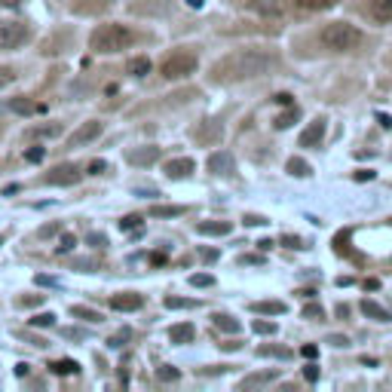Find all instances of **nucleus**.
<instances>
[{
    "instance_id": "obj_6",
    "label": "nucleus",
    "mask_w": 392,
    "mask_h": 392,
    "mask_svg": "<svg viewBox=\"0 0 392 392\" xmlns=\"http://www.w3.org/2000/svg\"><path fill=\"white\" fill-rule=\"evenodd\" d=\"M83 178V169L77 166V162H62V166H53L49 172L40 178L44 184H55V187H71V184H77Z\"/></svg>"
},
{
    "instance_id": "obj_19",
    "label": "nucleus",
    "mask_w": 392,
    "mask_h": 392,
    "mask_svg": "<svg viewBox=\"0 0 392 392\" xmlns=\"http://www.w3.org/2000/svg\"><path fill=\"white\" fill-rule=\"evenodd\" d=\"M254 312H258V316H282L285 304L282 301H261V304H254Z\"/></svg>"
},
{
    "instance_id": "obj_31",
    "label": "nucleus",
    "mask_w": 392,
    "mask_h": 392,
    "mask_svg": "<svg viewBox=\"0 0 392 392\" xmlns=\"http://www.w3.org/2000/svg\"><path fill=\"white\" fill-rule=\"evenodd\" d=\"M295 120H297V113H295V111H288V113H279V117L273 120V126H276V129H288V126L295 123Z\"/></svg>"
},
{
    "instance_id": "obj_33",
    "label": "nucleus",
    "mask_w": 392,
    "mask_h": 392,
    "mask_svg": "<svg viewBox=\"0 0 392 392\" xmlns=\"http://www.w3.org/2000/svg\"><path fill=\"white\" fill-rule=\"evenodd\" d=\"M252 328L254 334H276V322H263V319H254Z\"/></svg>"
},
{
    "instance_id": "obj_30",
    "label": "nucleus",
    "mask_w": 392,
    "mask_h": 392,
    "mask_svg": "<svg viewBox=\"0 0 392 392\" xmlns=\"http://www.w3.org/2000/svg\"><path fill=\"white\" fill-rule=\"evenodd\" d=\"M62 132V123H55V126H40V129H31L28 135L31 138H49V135H59Z\"/></svg>"
},
{
    "instance_id": "obj_39",
    "label": "nucleus",
    "mask_w": 392,
    "mask_h": 392,
    "mask_svg": "<svg viewBox=\"0 0 392 392\" xmlns=\"http://www.w3.org/2000/svg\"><path fill=\"white\" fill-rule=\"evenodd\" d=\"M74 245H77V239L71 236V233H65V236L59 239V252H71V248H74Z\"/></svg>"
},
{
    "instance_id": "obj_18",
    "label": "nucleus",
    "mask_w": 392,
    "mask_h": 392,
    "mask_svg": "<svg viewBox=\"0 0 392 392\" xmlns=\"http://www.w3.org/2000/svg\"><path fill=\"white\" fill-rule=\"evenodd\" d=\"M276 377H279V371H267V374H252V377H245V380L239 383L242 389H248V386H267V383H273Z\"/></svg>"
},
{
    "instance_id": "obj_2",
    "label": "nucleus",
    "mask_w": 392,
    "mask_h": 392,
    "mask_svg": "<svg viewBox=\"0 0 392 392\" xmlns=\"http://www.w3.org/2000/svg\"><path fill=\"white\" fill-rule=\"evenodd\" d=\"M135 44V31L126 25H98L95 31H92L89 37V49L98 55H113V53H123V49H129Z\"/></svg>"
},
{
    "instance_id": "obj_17",
    "label": "nucleus",
    "mask_w": 392,
    "mask_h": 392,
    "mask_svg": "<svg viewBox=\"0 0 392 392\" xmlns=\"http://www.w3.org/2000/svg\"><path fill=\"white\" fill-rule=\"evenodd\" d=\"M194 325L190 322H184V325H172L169 328V337H172V344H190L194 340Z\"/></svg>"
},
{
    "instance_id": "obj_26",
    "label": "nucleus",
    "mask_w": 392,
    "mask_h": 392,
    "mask_svg": "<svg viewBox=\"0 0 392 392\" xmlns=\"http://www.w3.org/2000/svg\"><path fill=\"white\" fill-rule=\"evenodd\" d=\"M178 377H181V371H175L172 365H160V368H156V380H162V383H175Z\"/></svg>"
},
{
    "instance_id": "obj_23",
    "label": "nucleus",
    "mask_w": 392,
    "mask_h": 392,
    "mask_svg": "<svg viewBox=\"0 0 392 392\" xmlns=\"http://www.w3.org/2000/svg\"><path fill=\"white\" fill-rule=\"evenodd\" d=\"M151 215L153 218H178V215H184V205H153Z\"/></svg>"
},
{
    "instance_id": "obj_10",
    "label": "nucleus",
    "mask_w": 392,
    "mask_h": 392,
    "mask_svg": "<svg viewBox=\"0 0 392 392\" xmlns=\"http://www.w3.org/2000/svg\"><path fill=\"white\" fill-rule=\"evenodd\" d=\"M160 160V147L156 144H144V147H135L129 151V162L132 166H151V162Z\"/></svg>"
},
{
    "instance_id": "obj_24",
    "label": "nucleus",
    "mask_w": 392,
    "mask_h": 392,
    "mask_svg": "<svg viewBox=\"0 0 392 392\" xmlns=\"http://www.w3.org/2000/svg\"><path fill=\"white\" fill-rule=\"evenodd\" d=\"M49 371H53V374H77V362H71V359L49 362Z\"/></svg>"
},
{
    "instance_id": "obj_1",
    "label": "nucleus",
    "mask_w": 392,
    "mask_h": 392,
    "mask_svg": "<svg viewBox=\"0 0 392 392\" xmlns=\"http://www.w3.org/2000/svg\"><path fill=\"white\" fill-rule=\"evenodd\" d=\"M276 65L273 53L261 46L252 49H236V53L224 55V59L212 71V80L215 83H239V80H252V77L270 74V68Z\"/></svg>"
},
{
    "instance_id": "obj_21",
    "label": "nucleus",
    "mask_w": 392,
    "mask_h": 392,
    "mask_svg": "<svg viewBox=\"0 0 392 392\" xmlns=\"http://www.w3.org/2000/svg\"><path fill=\"white\" fill-rule=\"evenodd\" d=\"M71 316H77V319H83V322H92V325H98V322H104V319H102V312H95V310H89V306H71Z\"/></svg>"
},
{
    "instance_id": "obj_9",
    "label": "nucleus",
    "mask_w": 392,
    "mask_h": 392,
    "mask_svg": "<svg viewBox=\"0 0 392 392\" xmlns=\"http://www.w3.org/2000/svg\"><path fill=\"white\" fill-rule=\"evenodd\" d=\"M144 306V297L135 295V291H120V295L111 297V310H120V312H135Z\"/></svg>"
},
{
    "instance_id": "obj_48",
    "label": "nucleus",
    "mask_w": 392,
    "mask_h": 392,
    "mask_svg": "<svg viewBox=\"0 0 392 392\" xmlns=\"http://www.w3.org/2000/svg\"><path fill=\"white\" fill-rule=\"evenodd\" d=\"M242 344L239 340H227V344H221V349H227V353H230V349H239Z\"/></svg>"
},
{
    "instance_id": "obj_27",
    "label": "nucleus",
    "mask_w": 392,
    "mask_h": 392,
    "mask_svg": "<svg viewBox=\"0 0 392 392\" xmlns=\"http://www.w3.org/2000/svg\"><path fill=\"white\" fill-rule=\"evenodd\" d=\"M258 355H276V359H291V349L288 346H261Z\"/></svg>"
},
{
    "instance_id": "obj_41",
    "label": "nucleus",
    "mask_w": 392,
    "mask_h": 392,
    "mask_svg": "<svg viewBox=\"0 0 392 392\" xmlns=\"http://www.w3.org/2000/svg\"><path fill=\"white\" fill-rule=\"evenodd\" d=\"M282 245H288V248H306V242L301 236H282Z\"/></svg>"
},
{
    "instance_id": "obj_28",
    "label": "nucleus",
    "mask_w": 392,
    "mask_h": 392,
    "mask_svg": "<svg viewBox=\"0 0 392 392\" xmlns=\"http://www.w3.org/2000/svg\"><path fill=\"white\" fill-rule=\"evenodd\" d=\"M334 3L337 0H297V6H304V10H331Z\"/></svg>"
},
{
    "instance_id": "obj_35",
    "label": "nucleus",
    "mask_w": 392,
    "mask_h": 392,
    "mask_svg": "<svg viewBox=\"0 0 392 392\" xmlns=\"http://www.w3.org/2000/svg\"><path fill=\"white\" fill-rule=\"evenodd\" d=\"M53 322H55V316H53V312H37V316L31 319V325H34V328H37V325H40V328H49Z\"/></svg>"
},
{
    "instance_id": "obj_37",
    "label": "nucleus",
    "mask_w": 392,
    "mask_h": 392,
    "mask_svg": "<svg viewBox=\"0 0 392 392\" xmlns=\"http://www.w3.org/2000/svg\"><path fill=\"white\" fill-rule=\"evenodd\" d=\"M190 285H194V288H205V285H212V276L196 273V276H190Z\"/></svg>"
},
{
    "instance_id": "obj_8",
    "label": "nucleus",
    "mask_w": 392,
    "mask_h": 392,
    "mask_svg": "<svg viewBox=\"0 0 392 392\" xmlns=\"http://www.w3.org/2000/svg\"><path fill=\"white\" fill-rule=\"evenodd\" d=\"M205 169H209L212 175H233L236 172V162H233V156L227 151H218L205 160Z\"/></svg>"
},
{
    "instance_id": "obj_16",
    "label": "nucleus",
    "mask_w": 392,
    "mask_h": 392,
    "mask_svg": "<svg viewBox=\"0 0 392 392\" xmlns=\"http://www.w3.org/2000/svg\"><path fill=\"white\" fill-rule=\"evenodd\" d=\"M359 310L365 312V316L374 319V322H392V316H389V312L383 310L380 304H374V301H362V304H359Z\"/></svg>"
},
{
    "instance_id": "obj_54",
    "label": "nucleus",
    "mask_w": 392,
    "mask_h": 392,
    "mask_svg": "<svg viewBox=\"0 0 392 392\" xmlns=\"http://www.w3.org/2000/svg\"><path fill=\"white\" fill-rule=\"evenodd\" d=\"M3 239H6V236H3V233H0V245H3Z\"/></svg>"
},
{
    "instance_id": "obj_50",
    "label": "nucleus",
    "mask_w": 392,
    "mask_h": 392,
    "mask_svg": "<svg viewBox=\"0 0 392 392\" xmlns=\"http://www.w3.org/2000/svg\"><path fill=\"white\" fill-rule=\"evenodd\" d=\"M380 123H383V129H392V117H389V113H380Z\"/></svg>"
},
{
    "instance_id": "obj_15",
    "label": "nucleus",
    "mask_w": 392,
    "mask_h": 392,
    "mask_svg": "<svg viewBox=\"0 0 392 392\" xmlns=\"http://www.w3.org/2000/svg\"><path fill=\"white\" fill-rule=\"evenodd\" d=\"M371 19L380 25L392 22V0H371Z\"/></svg>"
},
{
    "instance_id": "obj_34",
    "label": "nucleus",
    "mask_w": 392,
    "mask_h": 392,
    "mask_svg": "<svg viewBox=\"0 0 392 392\" xmlns=\"http://www.w3.org/2000/svg\"><path fill=\"white\" fill-rule=\"evenodd\" d=\"M12 80H16V71L6 68V65H0V89H6Z\"/></svg>"
},
{
    "instance_id": "obj_20",
    "label": "nucleus",
    "mask_w": 392,
    "mask_h": 392,
    "mask_svg": "<svg viewBox=\"0 0 392 392\" xmlns=\"http://www.w3.org/2000/svg\"><path fill=\"white\" fill-rule=\"evenodd\" d=\"M212 322H215V328H221V331H230V334L239 331V322L230 316V312H215V316H212Z\"/></svg>"
},
{
    "instance_id": "obj_12",
    "label": "nucleus",
    "mask_w": 392,
    "mask_h": 392,
    "mask_svg": "<svg viewBox=\"0 0 392 392\" xmlns=\"http://www.w3.org/2000/svg\"><path fill=\"white\" fill-rule=\"evenodd\" d=\"M10 111L12 113H19V117H34V113H40V104L34 102V98H25V95H19V98H10Z\"/></svg>"
},
{
    "instance_id": "obj_53",
    "label": "nucleus",
    "mask_w": 392,
    "mask_h": 392,
    "mask_svg": "<svg viewBox=\"0 0 392 392\" xmlns=\"http://www.w3.org/2000/svg\"><path fill=\"white\" fill-rule=\"evenodd\" d=\"M190 6H194V10H199V6H203V0H187Z\"/></svg>"
},
{
    "instance_id": "obj_47",
    "label": "nucleus",
    "mask_w": 392,
    "mask_h": 392,
    "mask_svg": "<svg viewBox=\"0 0 392 392\" xmlns=\"http://www.w3.org/2000/svg\"><path fill=\"white\" fill-rule=\"evenodd\" d=\"M304 377H306V380H316V377H319V371H316V365H310V368H304Z\"/></svg>"
},
{
    "instance_id": "obj_44",
    "label": "nucleus",
    "mask_w": 392,
    "mask_h": 392,
    "mask_svg": "<svg viewBox=\"0 0 392 392\" xmlns=\"http://www.w3.org/2000/svg\"><path fill=\"white\" fill-rule=\"evenodd\" d=\"M108 172V166H104L102 160H95V162H89V175H104Z\"/></svg>"
},
{
    "instance_id": "obj_32",
    "label": "nucleus",
    "mask_w": 392,
    "mask_h": 392,
    "mask_svg": "<svg viewBox=\"0 0 392 392\" xmlns=\"http://www.w3.org/2000/svg\"><path fill=\"white\" fill-rule=\"evenodd\" d=\"M322 316H325L322 306H316V304L304 306V319H312V322H322Z\"/></svg>"
},
{
    "instance_id": "obj_36",
    "label": "nucleus",
    "mask_w": 392,
    "mask_h": 392,
    "mask_svg": "<svg viewBox=\"0 0 392 392\" xmlns=\"http://www.w3.org/2000/svg\"><path fill=\"white\" fill-rule=\"evenodd\" d=\"M169 310H184V306H196V301H184V297H166Z\"/></svg>"
},
{
    "instance_id": "obj_13",
    "label": "nucleus",
    "mask_w": 392,
    "mask_h": 392,
    "mask_svg": "<svg viewBox=\"0 0 392 392\" xmlns=\"http://www.w3.org/2000/svg\"><path fill=\"white\" fill-rule=\"evenodd\" d=\"M190 172H194V160H190V156H181V160L166 162V175L172 178V181H178V178H187Z\"/></svg>"
},
{
    "instance_id": "obj_14",
    "label": "nucleus",
    "mask_w": 392,
    "mask_h": 392,
    "mask_svg": "<svg viewBox=\"0 0 392 392\" xmlns=\"http://www.w3.org/2000/svg\"><path fill=\"white\" fill-rule=\"evenodd\" d=\"M196 230L203 233V236H227V233L233 230V224L230 221H203Z\"/></svg>"
},
{
    "instance_id": "obj_51",
    "label": "nucleus",
    "mask_w": 392,
    "mask_h": 392,
    "mask_svg": "<svg viewBox=\"0 0 392 392\" xmlns=\"http://www.w3.org/2000/svg\"><path fill=\"white\" fill-rule=\"evenodd\" d=\"M37 282H40V285H59V282L53 279V276H37Z\"/></svg>"
},
{
    "instance_id": "obj_11",
    "label": "nucleus",
    "mask_w": 392,
    "mask_h": 392,
    "mask_svg": "<svg viewBox=\"0 0 392 392\" xmlns=\"http://www.w3.org/2000/svg\"><path fill=\"white\" fill-rule=\"evenodd\" d=\"M322 135H325V120L322 117H316L310 126L304 129L301 135V147H316L319 141H322Z\"/></svg>"
},
{
    "instance_id": "obj_22",
    "label": "nucleus",
    "mask_w": 392,
    "mask_h": 392,
    "mask_svg": "<svg viewBox=\"0 0 392 392\" xmlns=\"http://www.w3.org/2000/svg\"><path fill=\"white\" fill-rule=\"evenodd\" d=\"M285 169H288V175H295V178H306V175L312 172V169H310V162H304L301 156H291V160H288V166H285Z\"/></svg>"
},
{
    "instance_id": "obj_7",
    "label": "nucleus",
    "mask_w": 392,
    "mask_h": 392,
    "mask_svg": "<svg viewBox=\"0 0 392 392\" xmlns=\"http://www.w3.org/2000/svg\"><path fill=\"white\" fill-rule=\"evenodd\" d=\"M102 129H104L102 120H89V123H83L80 129H77L68 138V151H74V147H83V144H89V141H95L98 135H102Z\"/></svg>"
},
{
    "instance_id": "obj_25",
    "label": "nucleus",
    "mask_w": 392,
    "mask_h": 392,
    "mask_svg": "<svg viewBox=\"0 0 392 392\" xmlns=\"http://www.w3.org/2000/svg\"><path fill=\"white\" fill-rule=\"evenodd\" d=\"M147 71H151V59H144V55H138V59H132V62H129V74L144 77Z\"/></svg>"
},
{
    "instance_id": "obj_49",
    "label": "nucleus",
    "mask_w": 392,
    "mask_h": 392,
    "mask_svg": "<svg viewBox=\"0 0 392 392\" xmlns=\"http://www.w3.org/2000/svg\"><path fill=\"white\" fill-rule=\"evenodd\" d=\"M355 178H359V181H371V178H374V172H368V169H362V172H355Z\"/></svg>"
},
{
    "instance_id": "obj_29",
    "label": "nucleus",
    "mask_w": 392,
    "mask_h": 392,
    "mask_svg": "<svg viewBox=\"0 0 392 392\" xmlns=\"http://www.w3.org/2000/svg\"><path fill=\"white\" fill-rule=\"evenodd\" d=\"M252 10L270 12V16H273V12H279V3H276V0H252Z\"/></svg>"
},
{
    "instance_id": "obj_3",
    "label": "nucleus",
    "mask_w": 392,
    "mask_h": 392,
    "mask_svg": "<svg viewBox=\"0 0 392 392\" xmlns=\"http://www.w3.org/2000/svg\"><path fill=\"white\" fill-rule=\"evenodd\" d=\"M322 44L334 53H349L362 44V31L349 22H328L322 31Z\"/></svg>"
},
{
    "instance_id": "obj_5",
    "label": "nucleus",
    "mask_w": 392,
    "mask_h": 392,
    "mask_svg": "<svg viewBox=\"0 0 392 392\" xmlns=\"http://www.w3.org/2000/svg\"><path fill=\"white\" fill-rule=\"evenodd\" d=\"M31 31L19 19H0V49H19L28 44Z\"/></svg>"
},
{
    "instance_id": "obj_4",
    "label": "nucleus",
    "mask_w": 392,
    "mask_h": 392,
    "mask_svg": "<svg viewBox=\"0 0 392 392\" xmlns=\"http://www.w3.org/2000/svg\"><path fill=\"white\" fill-rule=\"evenodd\" d=\"M196 53H190V49H178L172 53L166 62L160 65V74L166 77V80H181V77H190L196 71Z\"/></svg>"
},
{
    "instance_id": "obj_43",
    "label": "nucleus",
    "mask_w": 392,
    "mask_h": 392,
    "mask_svg": "<svg viewBox=\"0 0 392 392\" xmlns=\"http://www.w3.org/2000/svg\"><path fill=\"white\" fill-rule=\"evenodd\" d=\"M138 215H126L123 221H120V227H123V230H132V227H138Z\"/></svg>"
},
{
    "instance_id": "obj_38",
    "label": "nucleus",
    "mask_w": 392,
    "mask_h": 392,
    "mask_svg": "<svg viewBox=\"0 0 392 392\" xmlns=\"http://www.w3.org/2000/svg\"><path fill=\"white\" fill-rule=\"evenodd\" d=\"M59 230H62V224H46L44 230L37 233V239H49V236H55V233H59Z\"/></svg>"
},
{
    "instance_id": "obj_40",
    "label": "nucleus",
    "mask_w": 392,
    "mask_h": 392,
    "mask_svg": "<svg viewBox=\"0 0 392 392\" xmlns=\"http://www.w3.org/2000/svg\"><path fill=\"white\" fill-rule=\"evenodd\" d=\"M44 153H46L44 147H31V151L25 153V160H28V162H40V160H44Z\"/></svg>"
},
{
    "instance_id": "obj_45",
    "label": "nucleus",
    "mask_w": 392,
    "mask_h": 392,
    "mask_svg": "<svg viewBox=\"0 0 392 392\" xmlns=\"http://www.w3.org/2000/svg\"><path fill=\"white\" fill-rule=\"evenodd\" d=\"M328 344H334V346L344 349V346H349V340L344 337V334H334V337H328Z\"/></svg>"
},
{
    "instance_id": "obj_42",
    "label": "nucleus",
    "mask_w": 392,
    "mask_h": 392,
    "mask_svg": "<svg viewBox=\"0 0 392 392\" xmlns=\"http://www.w3.org/2000/svg\"><path fill=\"white\" fill-rule=\"evenodd\" d=\"M245 224L248 227H263V224H270V221L263 218V215H245Z\"/></svg>"
},
{
    "instance_id": "obj_52",
    "label": "nucleus",
    "mask_w": 392,
    "mask_h": 392,
    "mask_svg": "<svg viewBox=\"0 0 392 392\" xmlns=\"http://www.w3.org/2000/svg\"><path fill=\"white\" fill-rule=\"evenodd\" d=\"M242 263H261L258 254H248V258H242Z\"/></svg>"
},
{
    "instance_id": "obj_46",
    "label": "nucleus",
    "mask_w": 392,
    "mask_h": 392,
    "mask_svg": "<svg viewBox=\"0 0 392 392\" xmlns=\"http://www.w3.org/2000/svg\"><path fill=\"white\" fill-rule=\"evenodd\" d=\"M301 353H304V359H316V355H319V349H316V346H304Z\"/></svg>"
}]
</instances>
